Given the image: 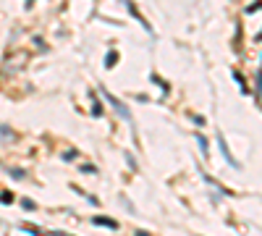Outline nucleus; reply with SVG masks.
<instances>
[{
  "label": "nucleus",
  "instance_id": "1",
  "mask_svg": "<svg viewBox=\"0 0 262 236\" xmlns=\"http://www.w3.org/2000/svg\"><path fill=\"white\" fill-rule=\"evenodd\" d=\"M218 147H221V155L225 157V163H228L231 168H239L236 157L231 155V147H228V142H225V137H223V134H218Z\"/></svg>",
  "mask_w": 262,
  "mask_h": 236
},
{
  "label": "nucleus",
  "instance_id": "2",
  "mask_svg": "<svg viewBox=\"0 0 262 236\" xmlns=\"http://www.w3.org/2000/svg\"><path fill=\"white\" fill-rule=\"evenodd\" d=\"M105 100H108V102H110V105H113V108H116V110H118V116H121V118H123V121H131V113H129V108H126V105H123V102H121V100H116V97H113L110 92H105Z\"/></svg>",
  "mask_w": 262,
  "mask_h": 236
},
{
  "label": "nucleus",
  "instance_id": "3",
  "mask_svg": "<svg viewBox=\"0 0 262 236\" xmlns=\"http://www.w3.org/2000/svg\"><path fill=\"white\" fill-rule=\"evenodd\" d=\"M92 223H95V226H105V228H113V231L118 228L116 220H108V218H92Z\"/></svg>",
  "mask_w": 262,
  "mask_h": 236
},
{
  "label": "nucleus",
  "instance_id": "4",
  "mask_svg": "<svg viewBox=\"0 0 262 236\" xmlns=\"http://www.w3.org/2000/svg\"><path fill=\"white\" fill-rule=\"evenodd\" d=\"M92 116H102V105H100V100L95 97V92H92Z\"/></svg>",
  "mask_w": 262,
  "mask_h": 236
},
{
  "label": "nucleus",
  "instance_id": "5",
  "mask_svg": "<svg viewBox=\"0 0 262 236\" xmlns=\"http://www.w3.org/2000/svg\"><path fill=\"white\" fill-rule=\"evenodd\" d=\"M233 81H236V84L242 87V92H244V95H249V87H246V81H244V79H242V76H239L236 71H233Z\"/></svg>",
  "mask_w": 262,
  "mask_h": 236
},
{
  "label": "nucleus",
  "instance_id": "6",
  "mask_svg": "<svg viewBox=\"0 0 262 236\" xmlns=\"http://www.w3.org/2000/svg\"><path fill=\"white\" fill-rule=\"evenodd\" d=\"M116 60H118V53H116V50H110L108 55H105V66H108V68L116 63Z\"/></svg>",
  "mask_w": 262,
  "mask_h": 236
},
{
  "label": "nucleus",
  "instance_id": "7",
  "mask_svg": "<svg viewBox=\"0 0 262 236\" xmlns=\"http://www.w3.org/2000/svg\"><path fill=\"white\" fill-rule=\"evenodd\" d=\"M197 142H200V147H202V155L207 157V139H204L202 134H197Z\"/></svg>",
  "mask_w": 262,
  "mask_h": 236
},
{
  "label": "nucleus",
  "instance_id": "8",
  "mask_svg": "<svg viewBox=\"0 0 262 236\" xmlns=\"http://www.w3.org/2000/svg\"><path fill=\"white\" fill-rule=\"evenodd\" d=\"M0 202H3V205H11L13 202V194L11 192H3V194H0Z\"/></svg>",
  "mask_w": 262,
  "mask_h": 236
},
{
  "label": "nucleus",
  "instance_id": "9",
  "mask_svg": "<svg viewBox=\"0 0 262 236\" xmlns=\"http://www.w3.org/2000/svg\"><path fill=\"white\" fill-rule=\"evenodd\" d=\"M257 87H260V95H262V71L257 74Z\"/></svg>",
  "mask_w": 262,
  "mask_h": 236
},
{
  "label": "nucleus",
  "instance_id": "10",
  "mask_svg": "<svg viewBox=\"0 0 262 236\" xmlns=\"http://www.w3.org/2000/svg\"><path fill=\"white\" fill-rule=\"evenodd\" d=\"M137 236H150V234H147V231H137Z\"/></svg>",
  "mask_w": 262,
  "mask_h": 236
}]
</instances>
